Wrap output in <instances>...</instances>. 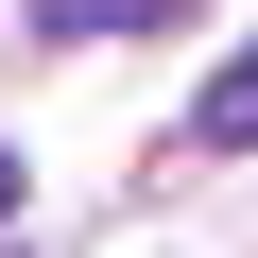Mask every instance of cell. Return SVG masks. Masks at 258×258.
I'll return each instance as SVG.
<instances>
[{"label": "cell", "mask_w": 258, "mask_h": 258, "mask_svg": "<svg viewBox=\"0 0 258 258\" xmlns=\"http://www.w3.org/2000/svg\"><path fill=\"white\" fill-rule=\"evenodd\" d=\"M0 224H18V138H0Z\"/></svg>", "instance_id": "3957f363"}, {"label": "cell", "mask_w": 258, "mask_h": 258, "mask_svg": "<svg viewBox=\"0 0 258 258\" xmlns=\"http://www.w3.org/2000/svg\"><path fill=\"white\" fill-rule=\"evenodd\" d=\"M189 0H35V35L52 52H103V35H172Z\"/></svg>", "instance_id": "7a4b0ae2"}, {"label": "cell", "mask_w": 258, "mask_h": 258, "mask_svg": "<svg viewBox=\"0 0 258 258\" xmlns=\"http://www.w3.org/2000/svg\"><path fill=\"white\" fill-rule=\"evenodd\" d=\"M172 155H258V35L207 69V103H189V138H172Z\"/></svg>", "instance_id": "6da1fadb"}]
</instances>
